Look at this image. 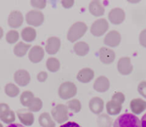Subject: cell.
<instances>
[{
    "label": "cell",
    "mask_w": 146,
    "mask_h": 127,
    "mask_svg": "<svg viewBox=\"0 0 146 127\" xmlns=\"http://www.w3.org/2000/svg\"><path fill=\"white\" fill-rule=\"evenodd\" d=\"M21 35H22V38L24 41L31 42L35 40V38H36V32L34 28L31 27H25V29H23Z\"/></svg>",
    "instance_id": "cell-23"
},
{
    "label": "cell",
    "mask_w": 146,
    "mask_h": 127,
    "mask_svg": "<svg viewBox=\"0 0 146 127\" xmlns=\"http://www.w3.org/2000/svg\"><path fill=\"white\" fill-rule=\"evenodd\" d=\"M94 89L100 93L106 92L110 88V80L105 76H100L95 81Z\"/></svg>",
    "instance_id": "cell-16"
},
{
    "label": "cell",
    "mask_w": 146,
    "mask_h": 127,
    "mask_svg": "<svg viewBox=\"0 0 146 127\" xmlns=\"http://www.w3.org/2000/svg\"><path fill=\"white\" fill-rule=\"evenodd\" d=\"M88 30V26L82 22H78L73 24L67 32V39L70 42H74L80 39Z\"/></svg>",
    "instance_id": "cell-3"
},
{
    "label": "cell",
    "mask_w": 146,
    "mask_h": 127,
    "mask_svg": "<svg viewBox=\"0 0 146 127\" xmlns=\"http://www.w3.org/2000/svg\"><path fill=\"white\" fill-rule=\"evenodd\" d=\"M108 19L113 25H120L125 19V13L121 8H114L109 12Z\"/></svg>",
    "instance_id": "cell-7"
},
{
    "label": "cell",
    "mask_w": 146,
    "mask_h": 127,
    "mask_svg": "<svg viewBox=\"0 0 146 127\" xmlns=\"http://www.w3.org/2000/svg\"><path fill=\"white\" fill-rule=\"evenodd\" d=\"M4 35V31H3V29H2L1 27H0V39H2V37H3Z\"/></svg>",
    "instance_id": "cell-42"
},
{
    "label": "cell",
    "mask_w": 146,
    "mask_h": 127,
    "mask_svg": "<svg viewBox=\"0 0 146 127\" xmlns=\"http://www.w3.org/2000/svg\"><path fill=\"white\" fill-rule=\"evenodd\" d=\"M140 124H141V127H146V113L142 116Z\"/></svg>",
    "instance_id": "cell-40"
},
{
    "label": "cell",
    "mask_w": 146,
    "mask_h": 127,
    "mask_svg": "<svg viewBox=\"0 0 146 127\" xmlns=\"http://www.w3.org/2000/svg\"><path fill=\"white\" fill-rule=\"evenodd\" d=\"M5 94L9 97H16L19 95V89L16 85L13 84V83H8L5 86Z\"/></svg>",
    "instance_id": "cell-26"
},
{
    "label": "cell",
    "mask_w": 146,
    "mask_h": 127,
    "mask_svg": "<svg viewBox=\"0 0 146 127\" xmlns=\"http://www.w3.org/2000/svg\"><path fill=\"white\" fill-rule=\"evenodd\" d=\"M17 115L20 121L25 125H31L34 122V116L26 109H20L17 111Z\"/></svg>",
    "instance_id": "cell-21"
},
{
    "label": "cell",
    "mask_w": 146,
    "mask_h": 127,
    "mask_svg": "<svg viewBox=\"0 0 146 127\" xmlns=\"http://www.w3.org/2000/svg\"><path fill=\"white\" fill-rule=\"evenodd\" d=\"M52 114L54 119L59 123L65 121L67 119V106L64 104H58L52 110Z\"/></svg>",
    "instance_id": "cell-9"
},
{
    "label": "cell",
    "mask_w": 146,
    "mask_h": 127,
    "mask_svg": "<svg viewBox=\"0 0 146 127\" xmlns=\"http://www.w3.org/2000/svg\"><path fill=\"white\" fill-rule=\"evenodd\" d=\"M109 24L105 19H99L94 22L90 28V32L95 37H100L108 31Z\"/></svg>",
    "instance_id": "cell-6"
},
{
    "label": "cell",
    "mask_w": 146,
    "mask_h": 127,
    "mask_svg": "<svg viewBox=\"0 0 146 127\" xmlns=\"http://www.w3.org/2000/svg\"><path fill=\"white\" fill-rule=\"evenodd\" d=\"M26 22L28 25L39 27L42 25L44 20V15L38 10H31L26 15Z\"/></svg>",
    "instance_id": "cell-5"
},
{
    "label": "cell",
    "mask_w": 146,
    "mask_h": 127,
    "mask_svg": "<svg viewBox=\"0 0 146 127\" xmlns=\"http://www.w3.org/2000/svg\"><path fill=\"white\" fill-rule=\"evenodd\" d=\"M117 70H118L119 73L123 76L130 75L133 70V67L131 64L130 57H121L117 63Z\"/></svg>",
    "instance_id": "cell-11"
},
{
    "label": "cell",
    "mask_w": 146,
    "mask_h": 127,
    "mask_svg": "<svg viewBox=\"0 0 146 127\" xmlns=\"http://www.w3.org/2000/svg\"><path fill=\"white\" fill-rule=\"evenodd\" d=\"M47 69L52 73H55L60 70V63L55 57H49L46 63Z\"/></svg>",
    "instance_id": "cell-25"
},
{
    "label": "cell",
    "mask_w": 146,
    "mask_h": 127,
    "mask_svg": "<svg viewBox=\"0 0 146 127\" xmlns=\"http://www.w3.org/2000/svg\"><path fill=\"white\" fill-rule=\"evenodd\" d=\"M0 119L2 120L3 122L6 123V124H11L15 119V113H14V111L9 110V111H7L3 116H0Z\"/></svg>",
    "instance_id": "cell-32"
},
{
    "label": "cell",
    "mask_w": 146,
    "mask_h": 127,
    "mask_svg": "<svg viewBox=\"0 0 146 127\" xmlns=\"http://www.w3.org/2000/svg\"><path fill=\"white\" fill-rule=\"evenodd\" d=\"M10 110L9 106L7 104H0V116H3L4 114H6L7 111H9Z\"/></svg>",
    "instance_id": "cell-36"
},
{
    "label": "cell",
    "mask_w": 146,
    "mask_h": 127,
    "mask_svg": "<svg viewBox=\"0 0 146 127\" xmlns=\"http://www.w3.org/2000/svg\"><path fill=\"white\" fill-rule=\"evenodd\" d=\"M75 3V1L73 0H70V1H62V5L66 9H69V8H71L73 6Z\"/></svg>",
    "instance_id": "cell-38"
},
{
    "label": "cell",
    "mask_w": 146,
    "mask_h": 127,
    "mask_svg": "<svg viewBox=\"0 0 146 127\" xmlns=\"http://www.w3.org/2000/svg\"><path fill=\"white\" fill-rule=\"evenodd\" d=\"M47 77H48L47 73L44 71H42L37 75V80L40 82H42H42H44L47 80Z\"/></svg>",
    "instance_id": "cell-37"
},
{
    "label": "cell",
    "mask_w": 146,
    "mask_h": 127,
    "mask_svg": "<svg viewBox=\"0 0 146 127\" xmlns=\"http://www.w3.org/2000/svg\"><path fill=\"white\" fill-rule=\"evenodd\" d=\"M24 17L19 11H12L8 18V24L12 28H19L23 24Z\"/></svg>",
    "instance_id": "cell-14"
},
{
    "label": "cell",
    "mask_w": 146,
    "mask_h": 127,
    "mask_svg": "<svg viewBox=\"0 0 146 127\" xmlns=\"http://www.w3.org/2000/svg\"><path fill=\"white\" fill-rule=\"evenodd\" d=\"M67 108L74 113L79 112L81 110V103L78 99L70 100L67 104Z\"/></svg>",
    "instance_id": "cell-30"
},
{
    "label": "cell",
    "mask_w": 146,
    "mask_h": 127,
    "mask_svg": "<svg viewBox=\"0 0 146 127\" xmlns=\"http://www.w3.org/2000/svg\"><path fill=\"white\" fill-rule=\"evenodd\" d=\"M130 106L135 114H140L146 109V101L141 98H135L130 101Z\"/></svg>",
    "instance_id": "cell-17"
},
{
    "label": "cell",
    "mask_w": 146,
    "mask_h": 127,
    "mask_svg": "<svg viewBox=\"0 0 146 127\" xmlns=\"http://www.w3.org/2000/svg\"><path fill=\"white\" fill-rule=\"evenodd\" d=\"M113 127H141V124L135 115L126 113L116 118L113 123Z\"/></svg>",
    "instance_id": "cell-1"
},
{
    "label": "cell",
    "mask_w": 146,
    "mask_h": 127,
    "mask_svg": "<svg viewBox=\"0 0 146 127\" xmlns=\"http://www.w3.org/2000/svg\"><path fill=\"white\" fill-rule=\"evenodd\" d=\"M19 32L17 30H10L7 33L6 40L9 44H14L19 39Z\"/></svg>",
    "instance_id": "cell-31"
},
{
    "label": "cell",
    "mask_w": 146,
    "mask_h": 127,
    "mask_svg": "<svg viewBox=\"0 0 146 127\" xmlns=\"http://www.w3.org/2000/svg\"><path fill=\"white\" fill-rule=\"evenodd\" d=\"M7 127H25L23 125L20 124H17V123H14V124H10L9 126Z\"/></svg>",
    "instance_id": "cell-41"
},
{
    "label": "cell",
    "mask_w": 146,
    "mask_h": 127,
    "mask_svg": "<svg viewBox=\"0 0 146 127\" xmlns=\"http://www.w3.org/2000/svg\"><path fill=\"white\" fill-rule=\"evenodd\" d=\"M42 101H41V99L39 98H35L32 100L31 103L29 104L28 108H29V111H34V112H36V111H39L42 108Z\"/></svg>",
    "instance_id": "cell-29"
},
{
    "label": "cell",
    "mask_w": 146,
    "mask_h": 127,
    "mask_svg": "<svg viewBox=\"0 0 146 127\" xmlns=\"http://www.w3.org/2000/svg\"><path fill=\"white\" fill-rule=\"evenodd\" d=\"M60 127H81V126L79 125V124H77V123L73 122V121H69V122L60 126Z\"/></svg>",
    "instance_id": "cell-39"
},
{
    "label": "cell",
    "mask_w": 146,
    "mask_h": 127,
    "mask_svg": "<svg viewBox=\"0 0 146 127\" xmlns=\"http://www.w3.org/2000/svg\"><path fill=\"white\" fill-rule=\"evenodd\" d=\"M14 79L17 84L20 86H26L30 82V75L27 70H19L15 72Z\"/></svg>",
    "instance_id": "cell-15"
},
{
    "label": "cell",
    "mask_w": 146,
    "mask_h": 127,
    "mask_svg": "<svg viewBox=\"0 0 146 127\" xmlns=\"http://www.w3.org/2000/svg\"><path fill=\"white\" fill-rule=\"evenodd\" d=\"M28 56H29V60L32 63H38L44 58V50L41 46L35 45L30 49Z\"/></svg>",
    "instance_id": "cell-12"
},
{
    "label": "cell",
    "mask_w": 146,
    "mask_h": 127,
    "mask_svg": "<svg viewBox=\"0 0 146 127\" xmlns=\"http://www.w3.org/2000/svg\"><path fill=\"white\" fill-rule=\"evenodd\" d=\"M0 127H3V126H2V124H0Z\"/></svg>",
    "instance_id": "cell-43"
},
{
    "label": "cell",
    "mask_w": 146,
    "mask_h": 127,
    "mask_svg": "<svg viewBox=\"0 0 146 127\" xmlns=\"http://www.w3.org/2000/svg\"><path fill=\"white\" fill-rule=\"evenodd\" d=\"M125 97L121 92H117L113 95L111 101L107 103V111L110 115H117L121 111L122 105L124 103Z\"/></svg>",
    "instance_id": "cell-2"
},
{
    "label": "cell",
    "mask_w": 146,
    "mask_h": 127,
    "mask_svg": "<svg viewBox=\"0 0 146 127\" xmlns=\"http://www.w3.org/2000/svg\"><path fill=\"white\" fill-rule=\"evenodd\" d=\"M89 45L85 42H78L74 45V51L79 56H85L89 53Z\"/></svg>",
    "instance_id": "cell-24"
},
{
    "label": "cell",
    "mask_w": 146,
    "mask_h": 127,
    "mask_svg": "<svg viewBox=\"0 0 146 127\" xmlns=\"http://www.w3.org/2000/svg\"><path fill=\"white\" fill-rule=\"evenodd\" d=\"M31 47L30 44H26L23 42H19L14 47V53L17 57H23Z\"/></svg>",
    "instance_id": "cell-22"
},
{
    "label": "cell",
    "mask_w": 146,
    "mask_h": 127,
    "mask_svg": "<svg viewBox=\"0 0 146 127\" xmlns=\"http://www.w3.org/2000/svg\"><path fill=\"white\" fill-rule=\"evenodd\" d=\"M35 98L34 94L31 91H24L20 96V102L24 106H29V104L31 103L32 100Z\"/></svg>",
    "instance_id": "cell-28"
},
{
    "label": "cell",
    "mask_w": 146,
    "mask_h": 127,
    "mask_svg": "<svg viewBox=\"0 0 146 127\" xmlns=\"http://www.w3.org/2000/svg\"><path fill=\"white\" fill-rule=\"evenodd\" d=\"M139 42L140 45L146 48V29L141 31L139 36Z\"/></svg>",
    "instance_id": "cell-35"
},
{
    "label": "cell",
    "mask_w": 146,
    "mask_h": 127,
    "mask_svg": "<svg viewBox=\"0 0 146 127\" xmlns=\"http://www.w3.org/2000/svg\"><path fill=\"white\" fill-rule=\"evenodd\" d=\"M89 11L95 17H100L105 14V7L100 1H92L89 5Z\"/></svg>",
    "instance_id": "cell-20"
},
{
    "label": "cell",
    "mask_w": 146,
    "mask_h": 127,
    "mask_svg": "<svg viewBox=\"0 0 146 127\" xmlns=\"http://www.w3.org/2000/svg\"><path fill=\"white\" fill-rule=\"evenodd\" d=\"M47 2L46 1H31V5L32 7L36 9H44L46 7Z\"/></svg>",
    "instance_id": "cell-34"
},
{
    "label": "cell",
    "mask_w": 146,
    "mask_h": 127,
    "mask_svg": "<svg viewBox=\"0 0 146 127\" xmlns=\"http://www.w3.org/2000/svg\"><path fill=\"white\" fill-rule=\"evenodd\" d=\"M77 87L75 83L72 82H64L60 85L58 90V94L63 100H67L73 98L77 94Z\"/></svg>",
    "instance_id": "cell-4"
},
{
    "label": "cell",
    "mask_w": 146,
    "mask_h": 127,
    "mask_svg": "<svg viewBox=\"0 0 146 127\" xmlns=\"http://www.w3.org/2000/svg\"><path fill=\"white\" fill-rule=\"evenodd\" d=\"M137 91L144 98H146V81L143 80L137 86Z\"/></svg>",
    "instance_id": "cell-33"
},
{
    "label": "cell",
    "mask_w": 146,
    "mask_h": 127,
    "mask_svg": "<svg viewBox=\"0 0 146 127\" xmlns=\"http://www.w3.org/2000/svg\"><path fill=\"white\" fill-rule=\"evenodd\" d=\"M99 57L100 60L102 63L105 65H109L114 62L115 58V53L111 49L102 47L100 49Z\"/></svg>",
    "instance_id": "cell-10"
},
{
    "label": "cell",
    "mask_w": 146,
    "mask_h": 127,
    "mask_svg": "<svg viewBox=\"0 0 146 127\" xmlns=\"http://www.w3.org/2000/svg\"><path fill=\"white\" fill-rule=\"evenodd\" d=\"M61 46V41L58 37H51L48 38L47 44L45 46V50L48 54L54 55L59 51Z\"/></svg>",
    "instance_id": "cell-13"
},
{
    "label": "cell",
    "mask_w": 146,
    "mask_h": 127,
    "mask_svg": "<svg viewBox=\"0 0 146 127\" xmlns=\"http://www.w3.org/2000/svg\"><path fill=\"white\" fill-rule=\"evenodd\" d=\"M94 71L89 68H85L80 70L79 73L77 75V79L80 82L83 83H89L90 81L93 79Z\"/></svg>",
    "instance_id": "cell-18"
},
{
    "label": "cell",
    "mask_w": 146,
    "mask_h": 127,
    "mask_svg": "<svg viewBox=\"0 0 146 127\" xmlns=\"http://www.w3.org/2000/svg\"><path fill=\"white\" fill-rule=\"evenodd\" d=\"M40 124L44 127H54V124L52 120L50 118V116L48 113H43L40 115L39 118Z\"/></svg>",
    "instance_id": "cell-27"
},
{
    "label": "cell",
    "mask_w": 146,
    "mask_h": 127,
    "mask_svg": "<svg viewBox=\"0 0 146 127\" xmlns=\"http://www.w3.org/2000/svg\"><path fill=\"white\" fill-rule=\"evenodd\" d=\"M121 42V35L116 30H111L108 32L104 38V43L110 47H115L120 45Z\"/></svg>",
    "instance_id": "cell-8"
},
{
    "label": "cell",
    "mask_w": 146,
    "mask_h": 127,
    "mask_svg": "<svg viewBox=\"0 0 146 127\" xmlns=\"http://www.w3.org/2000/svg\"><path fill=\"white\" fill-rule=\"evenodd\" d=\"M89 108L94 114H100L104 108V101L100 97H94L90 101Z\"/></svg>",
    "instance_id": "cell-19"
}]
</instances>
